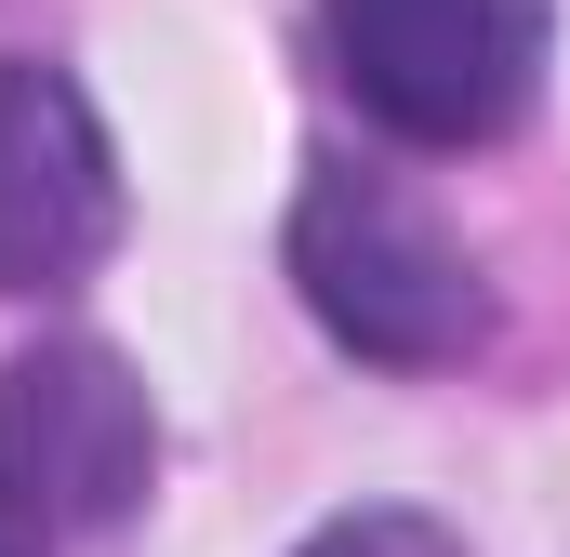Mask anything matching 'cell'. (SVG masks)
<instances>
[{"mask_svg":"<svg viewBox=\"0 0 570 557\" xmlns=\"http://www.w3.org/2000/svg\"><path fill=\"white\" fill-rule=\"evenodd\" d=\"M159 491V399L120 345L0 359V557H94Z\"/></svg>","mask_w":570,"mask_h":557,"instance_id":"obj_2","label":"cell"},{"mask_svg":"<svg viewBox=\"0 0 570 557\" xmlns=\"http://www.w3.org/2000/svg\"><path fill=\"white\" fill-rule=\"evenodd\" d=\"M292 557H464L438 518H412V505H358V518H332V531H305Z\"/></svg>","mask_w":570,"mask_h":557,"instance_id":"obj_5","label":"cell"},{"mask_svg":"<svg viewBox=\"0 0 570 557\" xmlns=\"http://www.w3.org/2000/svg\"><path fill=\"white\" fill-rule=\"evenodd\" d=\"M292 292L372 372H451V359L491 345V278H478V253L438 226L412 186H385L358 159H318L305 173V199H292Z\"/></svg>","mask_w":570,"mask_h":557,"instance_id":"obj_1","label":"cell"},{"mask_svg":"<svg viewBox=\"0 0 570 557\" xmlns=\"http://www.w3.org/2000/svg\"><path fill=\"white\" fill-rule=\"evenodd\" d=\"M120 240V146L94 94L40 53H0V292H67Z\"/></svg>","mask_w":570,"mask_h":557,"instance_id":"obj_4","label":"cell"},{"mask_svg":"<svg viewBox=\"0 0 570 557\" xmlns=\"http://www.w3.org/2000/svg\"><path fill=\"white\" fill-rule=\"evenodd\" d=\"M318 40L399 146H504L544 107L558 0H318Z\"/></svg>","mask_w":570,"mask_h":557,"instance_id":"obj_3","label":"cell"}]
</instances>
